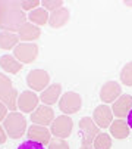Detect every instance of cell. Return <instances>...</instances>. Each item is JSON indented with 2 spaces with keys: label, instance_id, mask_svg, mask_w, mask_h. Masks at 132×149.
Masks as SVG:
<instances>
[{
  "label": "cell",
  "instance_id": "31",
  "mask_svg": "<svg viewBox=\"0 0 132 149\" xmlns=\"http://www.w3.org/2000/svg\"><path fill=\"white\" fill-rule=\"evenodd\" d=\"M126 121H128L129 129H132V109H131V112L128 114V117H126Z\"/></svg>",
  "mask_w": 132,
  "mask_h": 149
},
{
  "label": "cell",
  "instance_id": "1",
  "mask_svg": "<svg viewBox=\"0 0 132 149\" xmlns=\"http://www.w3.org/2000/svg\"><path fill=\"white\" fill-rule=\"evenodd\" d=\"M28 22V15L18 6V2H0V30L18 33Z\"/></svg>",
  "mask_w": 132,
  "mask_h": 149
},
{
  "label": "cell",
  "instance_id": "19",
  "mask_svg": "<svg viewBox=\"0 0 132 149\" xmlns=\"http://www.w3.org/2000/svg\"><path fill=\"white\" fill-rule=\"evenodd\" d=\"M0 68L9 74H18L22 70V63L13 55H2L0 56Z\"/></svg>",
  "mask_w": 132,
  "mask_h": 149
},
{
  "label": "cell",
  "instance_id": "14",
  "mask_svg": "<svg viewBox=\"0 0 132 149\" xmlns=\"http://www.w3.org/2000/svg\"><path fill=\"white\" fill-rule=\"evenodd\" d=\"M60 96H62V86L59 83H54L40 93V102H43V105L53 106L54 103L59 102Z\"/></svg>",
  "mask_w": 132,
  "mask_h": 149
},
{
  "label": "cell",
  "instance_id": "22",
  "mask_svg": "<svg viewBox=\"0 0 132 149\" xmlns=\"http://www.w3.org/2000/svg\"><path fill=\"white\" fill-rule=\"evenodd\" d=\"M94 149H110L112 148V136H109V133H100L93 143Z\"/></svg>",
  "mask_w": 132,
  "mask_h": 149
},
{
  "label": "cell",
  "instance_id": "8",
  "mask_svg": "<svg viewBox=\"0 0 132 149\" xmlns=\"http://www.w3.org/2000/svg\"><path fill=\"white\" fill-rule=\"evenodd\" d=\"M54 118H56V115H54L53 108L52 106H47V105H38L30 115V120L32 121V124L44 125V127L52 125Z\"/></svg>",
  "mask_w": 132,
  "mask_h": 149
},
{
  "label": "cell",
  "instance_id": "21",
  "mask_svg": "<svg viewBox=\"0 0 132 149\" xmlns=\"http://www.w3.org/2000/svg\"><path fill=\"white\" fill-rule=\"evenodd\" d=\"M49 16H50V13L46 9L37 8V9H34L28 13V22H31L37 27H41V25L49 24Z\"/></svg>",
  "mask_w": 132,
  "mask_h": 149
},
{
  "label": "cell",
  "instance_id": "5",
  "mask_svg": "<svg viewBox=\"0 0 132 149\" xmlns=\"http://www.w3.org/2000/svg\"><path fill=\"white\" fill-rule=\"evenodd\" d=\"M27 86L35 92L41 93L46 87L50 86V75L46 70H32L27 75Z\"/></svg>",
  "mask_w": 132,
  "mask_h": 149
},
{
  "label": "cell",
  "instance_id": "4",
  "mask_svg": "<svg viewBox=\"0 0 132 149\" xmlns=\"http://www.w3.org/2000/svg\"><path fill=\"white\" fill-rule=\"evenodd\" d=\"M57 105H59V109L62 111V114L71 117L72 114H76L81 109V106H82V97L76 92H65L60 96Z\"/></svg>",
  "mask_w": 132,
  "mask_h": 149
},
{
  "label": "cell",
  "instance_id": "18",
  "mask_svg": "<svg viewBox=\"0 0 132 149\" xmlns=\"http://www.w3.org/2000/svg\"><path fill=\"white\" fill-rule=\"evenodd\" d=\"M71 18V12L68 8H60L56 12H52L49 16V25L52 28H62L63 25L68 24Z\"/></svg>",
  "mask_w": 132,
  "mask_h": 149
},
{
  "label": "cell",
  "instance_id": "9",
  "mask_svg": "<svg viewBox=\"0 0 132 149\" xmlns=\"http://www.w3.org/2000/svg\"><path fill=\"white\" fill-rule=\"evenodd\" d=\"M113 111L109 105H98L97 108L93 111V120L97 124L98 129H109L110 124L113 123Z\"/></svg>",
  "mask_w": 132,
  "mask_h": 149
},
{
  "label": "cell",
  "instance_id": "7",
  "mask_svg": "<svg viewBox=\"0 0 132 149\" xmlns=\"http://www.w3.org/2000/svg\"><path fill=\"white\" fill-rule=\"evenodd\" d=\"M40 52V47L37 43H19L13 49V56L24 65V63H31L37 59Z\"/></svg>",
  "mask_w": 132,
  "mask_h": 149
},
{
  "label": "cell",
  "instance_id": "13",
  "mask_svg": "<svg viewBox=\"0 0 132 149\" xmlns=\"http://www.w3.org/2000/svg\"><path fill=\"white\" fill-rule=\"evenodd\" d=\"M132 109V96L131 95H120L113 103H112V111L116 118H126L128 114Z\"/></svg>",
  "mask_w": 132,
  "mask_h": 149
},
{
  "label": "cell",
  "instance_id": "30",
  "mask_svg": "<svg viewBox=\"0 0 132 149\" xmlns=\"http://www.w3.org/2000/svg\"><path fill=\"white\" fill-rule=\"evenodd\" d=\"M8 134H6V132H5V129H3V125L0 124V145H3V143H6L8 142Z\"/></svg>",
  "mask_w": 132,
  "mask_h": 149
},
{
  "label": "cell",
  "instance_id": "23",
  "mask_svg": "<svg viewBox=\"0 0 132 149\" xmlns=\"http://www.w3.org/2000/svg\"><path fill=\"white\" fill-rule=\"evenodd\" d=\"M120 83L125 86H132V61L125 63V67L120 70Z\"/></svg>",
  "mask_w": 132,
  "mask_h": 149
},
{
  "label": "cell",
  "instance_id": "11",
  "mask_svg": "<svg viewBox=\"0 0 132 149\" xmlns=\"http://www.w3.org/2000/svg\"><path fill=\"white\" fill-rule=\"evenodd\" d=\"M122 95V87L118 81H107L100 89V99L104 105L113 103Z\"/></svg>",
  "mask_w": 132,
  "mask_h": 149
},
{
  "label": "cell",
  "instance_id": "6",
  "mask_svg": "<svg viewBox=\"0 0 132 149\" xmlns=\"http://www.w3.org/2000/svg\"><path fill=\"white\" fill-rule=\"evenodd\" d=\"M74 129V121L69 115H59L54 118V121L50 125V132L53 137H60V139H66L69 137Z\"/></svg>",
  "mask_w": 132,
  "mask_h": 149
},
{
  "label": "cell",
  "instance_id": "27",
  "mask_svg": "<svg viewBox=\"0 0 132 149\" xmlns=\"http://www.w3.org/2000/svg\"><path fill=\"white\" fill-rule=\"evenodd\" d=\"M18 149H46L44 145L41 143H37V142H32V140H27L24 143H21L18 146Z\"/></svg>",
  "mask_w": 132,
  "mask_h": 149
},
{
  "label": "cell",
  "instance_id": "2",
  "mask_svg": "<svg viewBox=\"0 0 132 149\" xmlns=\"http://www.w3.org/2000/svg\"><path fill=\"white\" fill-rule=\"evenodd\" d=\"M3 129L8 134L9 139H19L24 136V133L28 130L27 129V118L21 112H9L8 117L3 121Z\"/></svg>",
  "mask_w": 132,
  "mask_h": 149
},
{
  "label": "cell",
  "instance_id": "12",
  "mask_svg": "<svg viewBox=\"0 0 132 149\" xmlns=\"http://www.w3.org/2000/svg\"><path fill=\"white\" fill-rule=\"evenodd\" d=\"M27 136H28V140H32V142H37L41 145H49L52 140V132L47 127L37 125V124H32L28 127Z\"/></svg>",
  "mask_w": 132,
  "mask_h": 149
},
{
  "label": "cell",
  "instance_id": "17",
  "mask_svg": "<svg viewBox=\"0 0 132 149\" xmlns=\"http://www.w3.org/2000/svg\"><path fill=\"white\" fill-rule=\"evenodd\" d=\"M129 125H128V121L126 120H122V118H116L113 120V123L110 124L109 127V132H110V136L115 137V139H126L129 136Z\"/></svg>",
  "mask_w": 132,
  "mask_h": 149
},
{
  "label": "cell",
  "instance_id": "15",
  "mask_svg": "<svg viewBox=\"0 0 132 149\" xmlns=\"http://www.w3.org/2000/svg\"><path fill=\"white\" fill-rule=\"evenodd\" d=\"M16 34L22 43H32V41H35L41 37V28L31 22H25Z\"/></svg>",
  "mask_w": 132,
  "mask_h": 149
},
{
  "label": "cell",
  "instance_id": "29",
  "mask_svg": "<svg viewBox=\"0 0 132 149\" xmlns=\"http://www.w3.org/2000/svg\"><path fill=\"white\" fill-rule=\"evenodd\" d=\"M9 112H10V111L8 109V106H6L3 102H0V121H5V118L8 117Z\"/></svg>",
  "mask_w": 132,
  "mask_h": 149
},
{
  "label": "cell",
  "instance_id": "33",
  "mask_svg": "<svg viewBox=\"0 0 132 149\" xmlns=\"http://www.w3.org/2000/svg\"><path fill=\"white\" fill-rule=\"evenodd\" d=\"M81 149H94L93 146H81Z\"/></svg>",
  "mask_w": 132,
  "mask_h": 149
},
{
  "label": "cell",
  "instance_id": "25",
  "mask_svg": "<svg viewBox=\"0 0 132 149\" xmlns=\"http://www.w3.org/2000/svg\"><path fill=\"white\" fill-rule=\"evenodd\" d=\"M18 6L24 10V12H31L34 9H37L38 6H41V2L38 0H24V2H18Z\"/></svg>",
  "mask_w": 132,
  "mask_h": 149
},
{
  "label": "cell",
  "instance_id": "28",
  "mask_svg": "<svg viewBox=\"0 0 132 149\" xmlns=\"http://www.w3.org/2000/svg\"><path fill=\"white\" fill-rule=\"evenodd\" d=\"M12 86V81H10V78L6 75V74H3V72H0V89H5V87H10Z\"/></svg>",
  "mask_w": 132,
  "mask_h": 149
},
{
  "label": "cell",
  "instance_id": "16",
  "mask_svg": "<svg viewBox=\"0 0 132 149\" xmlns=\"http://www.w3.org/2000/svg\"><path fill=\"white\" fill-rule=\"evenodd\" d=\"M18 97L19 93L16 89H13V86L0 89V102H3L10 112H15L18 108Z\"/></svg>",
  "mask_w": 132,
  "mask_h": 149
},
{
  "label": "cell",
  "instance_id": "3",
  "mask_svg": "<svg viewBox=\"0 0 132 149\" xmlns=\"http://www.w3.org/2000/svg\"><path fill=\"white\" fill-rule=\"evenodd\" d=\"M79 129V139H81V146H93L94 139L100 134V129L91 117H84L78 123Z\"/></svg>",
  "mask_w": 132,
  "mask_h": 149
},
{
  "label": "cell",
  "instance_id": "20",
  "mask_svg": "<svg viewBox=\"0 0 132 149\" xmlns=\"http://www.w3.org/2000/svg\"><path fill=\"white\" fill-rule=\"evenodd\" d=\"M21 43V40L16 33L9 31H0V49L3 50H12Z\"/></svg>",
  "mask_w": 132,
  "mask_h": 149
},
{
  "label": "cell",
  "instance_id": "26",
  "mask_svg": "<svg viewBox=\"0 0 132 149\" xmlns=\"http://www.w3.org/2000/svg\"><path fill=\"white\" fill-rule=\"evenodd\" d=\"M49 149H69V143L66 142V139L52 137V140L49 143Z\"/></svg>",
  "mask_w": 132,
  "mask_h": 149
},
{
  "label": "cell",
  "instance_id": "24",
  "mask_svg": "<svg viewBox=\"0 0 132 149\" xmlns=\"http://www.w3.org/2000/svg\"><path fill=\"white\" fill-rule=\"evenodd\" d=\"M41 8L46 9L49 13H52V12H56L57 9H60V8H65V3L62 0H43Z\"/></svg>",
  "mask_w": 132,
  "mask_h": 149
},
{
  "label": "cell",
  "instance_id": "10",
  "mask_svg": "<svg viewBox=\"0 0 132 149\" xmlns=\"http://www.w3.org/2000/svg\"><path fill=\"white\" fill-rule=\"evenodd\" d=\"M38 95L32 90H25L22 92L18 97V109L22 114H31L37 106H38Z\"/></svg>",
  "mask_w": 132,
  "mask_h": 149
},
{
  "label": "cell",
  "instance_id": "32",
  "mask_svg": "<svg viewBox=\"0 0 132 149\" xmlns=\"http://www.w3.org/2000/svg\"><path fill=\"white\" fill-rule=\"evenodd\" d=\"M125 5H126V6H131V8H132V0H126V2H125Z\"/></svg>",
  "mask_w": 132,
  "mask_h": 149
}]
</instances>
